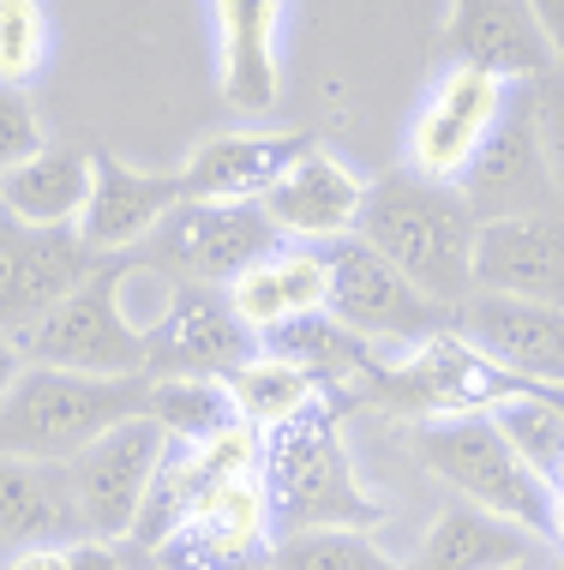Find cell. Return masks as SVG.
I'll return each mask as SVG.
<instances>
[{"mask_svg": "<svg viewBox=\"0 0 564 570\" xmlns=\"http://www.w3.org/2000/svg\"><path fill=\"white\" fill-rule=\"evenodd\" d=\"M553 499H564V462H558V474H553Z\"/></svg>", "mask_w": 564, "mask_h": 570, "instance_id": "b9f144b4", "label": "cell"}, {"mask_svg": "<svg viewBox=\"0 0 564 570\" xmlns=\"http://www.w3.org/2000/svg\"><path fill=\"white\" fill-rule=\"evenodd\" d=\"M49 60V19L42 0H7L0 7V85H30Z\"/></svg>", "mask_w": 564, "mask_h": 570, "instance_id": "4dcf8cb0", "label": "cell"}, {"mask_svg": "<svg viewBox=\"0 0 564 570\" xmlns=\"http://www.w3.org/2000/svg\"><path fill=\"white\" fill-rule=\"evenodd\" d=\"M145 414L180 444H205V439H217L222 426L240 421L222 379H162V384H150Z\"/></svg>", "mask_w": 564, "mask_h": 570, "instance_id": "83f0119b", "label": "cell"}, {"mask_svg": "<svg viewBox=\"0 0 564 570\" xmlns=\"http://www.w3.org/2000/svg\"><path fill=\"white\" fill-rule=\"evenodd\" d=\"M0 7H7V0H0Z\"/></svg>", "mask_w": 564, "mask_h": 570, "instance_id": "7bdbcfd3", "label": "cell"}, {"mask_svg": "<svg viewBox=\"0 0 564 570\" xmlns=\"http://www.w3.org/2000/svg\"><path fill=\"white\" fill-rule=\"evenodd\" d=\"M127 570H162V564H157V559H150V552H139V547H132V541H127Z\"/></svg>", "mask_w": 564, "mask_h": 570, "instance_id": "60d3db41", "label": "cell"}, {"mask_svg": "<svg viewBox=\"0 0 564 570\" xmlns=\"http://www.w3.org/2000/svg\"><path fill=\"white\" fill-rule=\"evenodd\" d=\"M24 348L19 343H12V336H0V403H7V391H12V384H19V373H24Z\"/></svg>", "mask_w": 564, "mask_h": 570, "instance_id": "f35d334b", "label": "cell"}, {"mask_svg": "<svg viewBox=\"0 0 564 570\" xmlns=\"http://www.w3.org/2000/svg\"><path fill=\"white\" fill-rule=\"evenodd\" d=\"M355 235L373 246L378 258H390L426 301L463 306L475 301V235L481 217L468 210V198L438 180H420L415 168H390L367 187Z\"/></svg>", "mask_w": 564, "mask_h": 570, "instance_id": "6da1fadb", "label": "cell"}, {"mask_svg": "<svg viewBox=\"0 0 564 570\" xmlns=\"http://www.w3.org/2000/svg\"><path fill=\"white\" fill-rule=\"evenodd\" d=\"M205 492V481H198V462H192V444H180L169 439L162 444V462H157V474H150V487H145V504H139V522H132V534L127 541L139 547V552H157L169 534L187 522L192 511V499Z\"/></svg>", "mask_w": 564, "mask_h": 570, "instance_id": "4316f807", "label": "cell"}, {"mask_svg": "<svg viewBox=\"0 0 564 570\" xmlns=\"http://www.w3.org/2000/svg\"><path fill=\"white\" fill-rule=\"evenodd\" d=\"M325 265H330V301L325 313L348 325L355 336H367L373 348H415L426 336L451 331L456 313L438 301H426L390 258H378L360 235L325 240Z\"/></svg>", "mask_w": 564, "mask_h": 570, "instance_id": "52a82bcc", "label": "cell"}, {"mask_svg": "<svg viewBox=\"0 0 564 570\" xmlns=\"http://www.w3.org/2000/svg\"><path fill=\"white\" fill-rule=\"evenodd\" d=\"M85 541L79 499H72L67 462L0 456V547H72Z\"/></svg>", "mask_w": 564, "mask_h": 570, "instance_id": "603a6c76", "label": "cell"}, {"mask_svg": "<svg viewBox=\"0 0 564 570\" xmlns=\"http://www.w3.org/2000/svg\"><path fill=\"white\" fill-rule=\"evenodd\" d=\"M535 19L546 30V49H553V72H564V0H535Z\"/></svg>", "mask_w": 564, "mask_h": 570, "instance_id": "8d00e7d4", "label": "cell"}, {"mask_svg": "<svg viewBox=\"0 0 564 570\" xmlns=\"http://www.w3.org/2000/svg\"><path fill=\"white\" fill-rule=\"evenodd\" d=\"M97 271L102 253H90L79 228H24L0 210V336L30 331Z\"/></svg>", "mask_w": 564, "mask_h": 570, "instance_id": "4fadbf2b", "label": "cell"}, {"mask_svg": "<svg viewBox=\"0 0 564 570\" xmlns=\"http://www.w3.org/2000/svg\"><path fill=\"white\" fill-rule=\"evenodd\" d=\"M270 253H283V235L265 217V205H205V198L175 205L157 235L145 240V258L157 271H169L175 283L210 288H228L240 271Z\"/></svg>", "mask_w": 564, "mask_h": 570, "instance_id": "ba28073f", "label": "cell"}, {"mask_svg": "<svg viewBox=\"0 0 564 570\" xmlns=\"http://www.w3.org/2000/svg\"><path fill=\"white\" fill-rule=\"evenodd\" d=\"M258 348L277 354V361H295L300 373H313L330 396H348V403H355L360 379L378 366V348L367 343V336H355L348 325H337L330 313H295V318H283V325L270 331Z\"/></svg>", "mask_w": 564, "mask_h": 570, "instance_id": "d4e9b609", "label": "cell"}, {"mask_svg": "<svg viewBox=\"0 0 564 570\" xmlns=\"http://www.w3.org/2000/svg\"><path fill=\"white\" fill-rule=\"evenodd\" d=\"M277 541L283 534H277V517H270L265 481L240 474V481H217L198 492L187 522L150 559L162 570H270Z\"/></svg>", "mask_w": 564, "mask_h": 570, "instance_id": "9c48e42d", "label": "cell"}, {"mask_svg": "<svg viewBox=\"0 0 564 570\" xmlns=\"http://www.w3.org/2000/svg\"><path fill=\"white\" fill-rule=\"evenodd\" d=\"M528 102H535V132H541V157L546 175L564 198V72H546V79L528 85Z\"/></svg>", "mask_w": 564, "mask_h": 570, "instance_id": "e575fe53", "label": "cell"}, {"mask_svg": "<svg viewBox=\"0 0 564 570\" xmlns=\"http://www.w3.org/2000/svg\"><path fill=\"white\" fill-rule=\"evenodd\" d=\"M90 198V150L49 145L12 175H0V210L24 228H79Z\"/></svg>", "mask_w": 564, "mask_h": 570, "instance_id": "cb8c5ba5", "label": "cell"}, {"mask_svg": "<svg viewBox=\"0 0 564 570\" xmlns=\"http://www.w3.org/2000/svg\"><path fill=\"white\" fill-rule=\"evenodd\" d=\"M258 336L235 318L222 288L210 283H175L169 306L145 331V379H228L253 361Z\"/></svg>", "mask_w": 564, "mask_h": 570, "instance_id": "30bf717a", "label": "cell"}, {"mask_svg": "<svg viewBox=\"0 0 564 570\" xmlns=\"http://www.w3.org/2000/svg\"><path fill=\"white\" fill-rule=\"evenodd\" d=\"M493 426L511 439V451L553 487L564 462V396L558 391H516L493 409Z\"/></svg>", "mask_w": 564, "mask_h": 570, "instance_id": "f1b7e54d", "label": "cell"}, {"mask_svg": "<svg viewBox=\"0 0 564 570\" xmlns=\"http://www.w3.org/2000/svg\"><path fill=\"white\" fill-rule=\"evenodd\" d=\"M7 570H72V559H67V547H24L7 559Z\"/></svg>", "mask_w": 564, "mask_h": 570, "instance_id": "74e56055", "label": "cell"}, {"mask_svg": "<svg viewBox=\"0 0 564 570\" xmlns=\"http://www.w3.org/2000/svg\"><path fill=\"white\" fill-rule=\"evenodd\" d=\"M222 295H228L235 318L258 336V343H265V336L288 318V301H283V283H277V253L258 258V265H247V271L235 276V283L222 288Z\"/></svg>", "mask_w": 564, "mask_h": 570, "instance_id": "1f68e13d", "label": "cell"}, {"mask_svg": "<svg viewBox=\"0 0 564 570\" xmlns=\"http://www.w3.org/2000/svg\"><path fill=\"white\" fill-rule=\"evenodd\" d=\"M451 67L493 72L505 85H535L553 72V49L535 19V0H451L445 19Z\"/></svg>", "mask_w": 564, "mask_h": 570, "instance_id": "e0dca14e", "label": "cell"}, {"mask_svg": "<svg viewBox=\"0 0 564 570\" xmlns=\"http://www.w3.org/2000/svg\"><path fill=\"white\" fill-rule=\"evenodd\" d=\"M283 7L288 0H210L217 12V60L222 97L240 115H265L283 97Z\"/></svg>", "mask_w": 564, "mask_h": 570, "instance_id": "44dd1931", "label": "cell"}, {"mask_svg": "<svg viewBox=\"0 0 564 570\" xmlns=\"http://www.w3.org/2000/svg\"><path fill=\"white\" fill-rule=\"evenodd\" d=\"M162 444H169V433L150 414H132V421H120L115 433H102L90 451H79L67 462L85 541H127L132 534L145 487L162 462Z\"/></svg>", "mask_w": 564, "mask_h": 570, "instance_id": "8fae6325", "label": "cell"}, {"mask_svg": "<svg viewBox=\"0 0 564 570\" xmlns=\"http://www.w3.org/2000/svg\"><path fill=\"white\" fill-rule=\"evenodd\" d=\"M72 570H127V541H72Z\"/></svg>", "mask_w": 564, "mask_h": 570, "instance_id": "d590c367", "label": "cell"}, {"mask_svg": "<svg viewBox=\"0 0 564 570\" xmlns=\"http://www.w3.org/2000/svg\"><path fill=\"white\" fill-rule=\"evenodd\" d=\"M277 283H283L288 318H295V313H325V301H330L325 246H283V253H277Z\"/></svg>", "mask_w": 564, "mask_h": 570, "instance_id": "d6a6232c", "label": "cell"}, {"mask_svg": "<svg viewBox=\"0 0 564 570\" xmlns=\"http://www.w3.org/2000/svg\"><path fill=\"white\" fill-rule=\"evenodd\" d=\"M307 150L313 132H265V127L217 132L192 150L180 180H187V198H205V205H258Z\"/></svg>", "mask_w": 564, "mask_h": 570, "instance_id": "ac0fdd59", "label": "cell"}, {"mask_svg": "<svg viewBox=\"0 0 564 570\" xmlns=\"http://www.w3.org/2000/svg\"><path fill=\"white\" fill-rule=\"evenodd\" d=\"M546 541L558 547V564H564V499H553V529H546Z\"/></svg>", "mask_w": 564, "mask_h": 570, "instance_id": "ab89813d", "label": "cell"}, {"mask_svg": "<svg viewBox=\"0 0 564 570\" xmlns=\"http://www.w3.org/2000/svg\"><path fill=\"white\" fill-rule=\"evenodd\" d=\"M343 403L348 396H318L307 414L270 426L265 433V481L277 534H307V529H378L385 504L360 487V469L343 439Z\"/></svg>", "mask_w": 564, "mask_h": 570, "instance_id": "7a4b0ae2", "label": "cell"}, {"mask_svg": "<svg viewBox=\"0 0 564 570\" xmlns=\"http://www.w3.org/2000/svg\"><path fill=\"white\" fill-rule=\"evenodd\" d=\"M408 451L426 474H438L456 499L498 511L523 529H553V487L511 451V439L493 426V414H445V421H415Z\"/></svg>", "mask_w": 564, "mask_h": 570, "instance_id": "277c9868", "label": "cell"}, {"mask_svg": "<svg viewBox=\"0 0 564 570\" xmlns=\"http://www.w3.org/2000/svg\"><path fill=\"white\" fill-rule=\"evenodd\" d=\"M228 396H235V414L258 433H270V426L295 421V414H307L318 396H330L325 384L313 373H300L295 361H277V354H253L240 373H228Z\"/></svg>", "mask_w": 564, "mask_h": 570, "instance_id": "484cf974", "label": "cell"}, {"mask_svg": "<svg viewBox=\"0 0 564 570\" xmlns=\"http://www.w3.org/2000/svg\"><path fill=\"white\" fill-rule=\"evenodd\" d=\"M468 210L481 223H498V217H528V210H564V198L546 175V157H541V132H535V102H528V85H511L505 97V115L493 120L486 145L475 150L463 187Z\"/></svg>", "mask_w": 564, "mask_h": 570, "instance_id": "7c38bea8", "label": "cell"}, {"mask_svg": "<svg viewBox=\"0 0 564 570\" xmlns=\"http://www.w3.org/2000/svg\"><path fill=\"white\" fill-rule=\"evenodd\" d=\"M516 391H546V384L516 379L511 366H498L451 325L415 343L403 361H378L360 379L355 403H378L390 414H408V421H445V414H493Z\"/></svg>", "mask_w": 564, "mask_h": 570, "instance_id": "5b68a950", "label": "cell"}, {"mask_svg": "<svg viewBox=\"0 0 564 570\" xmlns=\"http://www.w3.org/2000/svg\"><path fill=\"white\" fill-rule=\"evenodd\" d=\"M258 205H265V217L277 223V235L325 246V240L355 235L360 205H367V187L355 180V168H348V163H337L330 150L313 145L307 157L277 180V187L258 198Z\"/></svg>", "mask_w": 564, "mask_h": 570, "instance_id": "ffe728a7", "label": "cell"}, {"mask_svg": "<svg viewBox=\"0 0 564 570\" xmlns=\"http://www.w3.org/2000/svg\"><path fill=\"white\" fill-rule=\"evenodd\" d=\"M475 295L564 306V210H528V217L481 223Z\"/></svg>", "mask_w": 564, "mask_h": 570, "instance_id": "2e32d148", "label": "cell"}, {"mask_svg": "<svg viewBox=\"0 0 564 570\" xmlns=\"http://www.w3.org/2000/svg\"><path fill=\"white\" fill-rule=\"evenodd\" d=\"M175 205H187V180L180 175H145V168L120 163L115 150L90 145V198L79 235L90 253L120 258V253H145V240L162 228Z\"/></svg>", "mask_w": 564, "mask_h": 570, "instance_id": "9a60e30c", "label": "cell"}, {"mask_svg": "<svg viewBox=\"0 0 564 570\" xmlns=\"http://www.w3.org/2000/svg\"><path fill=\"white\" fill-rule=\"evenodd\" d=\"M456 331L516 379H564V306L511 301V295H475L456 306Z\"/></svg>", "mask_w": 564, "mask_h": 570, "instance_id": "d6986e66", "label": "cell"}, {"mask_svg": "<svg viewBox=\"0 0 564 570\" xmlns=\"http://www.w3.org/2000/svg\"><path fill=\"white\" fill-rule=\"evenodd\" d=\"M541 552H546V534L498 511H481L468 499H451L433 517L408 570H541Z\"/></svg>", "mask_w": 564, "mask_h": 570, "instance_id": "7402d4cb", "label": "cell"}, {"mask_svg": "<svg viewBox=\"0 0 564 570\" xmlns=\"http://www.w3.org/2000/svg\"><path fill=\"white\" fill-rule=\"evenodd\" d=\"M511 85L493 79V72L475 67H445V79L433 85L426 109L408 127V168L420 180H438V187H463L475 150L486 145L493 120L505 115Z\"/></svg>", "mask_w": 564, "mask_h": 570, "instance_id": "5bb4252c", "label": "cell"}, {"mask_svg": "<svg viewBox=\"0 0 564 570\" xmlns=\"http://www.w3.org/2000/svg\"><path fill=\"white\" fill-rule=\"evenodd\" d=\"M127 265H132V253L102 258L97 276H85L60 306H49L30 331L12 336L24 348V361L67 366V373H90V379H139L145 373V331L120 306Z\"/></svg>", "mask_w": 564, "mask_h": 570, "instance_id": "8992f818", "label": "cell"}, {"mask_svg": "<svg viewBox=\"0 0 564 570\" xmlns=\"http://www.w3.org/2000/svg\"><path fill=\"white\" fill-rule=\"evenodd\" d=\"M37 150H49V138H42V115H37V102H30V90L0 85V175H12V168L30 163Z\"/></svg>", "mask_w": 564, "mask_h": 570, "instance_id": "836d02e7", "label": "cell"}, {"mask_svg": "<svg viewBox=\"0 0 564 570\" xmlns=\"http://www.w3.org/2000/svg\"><path fill=\"white\" fill-rule=\"evenodd\" d=\"M270 570H408V564L378 547V534L367 529H307V534H283Z\"/></svg>", "mask_w": 564, "mask_h": 570, "instance_id": "f546056e", "label": "cell"}, {"mask_svg": "<svg viewBox=\"0 0 564 570\" xmlns=\"http://www.w3.org/2000/svg\"><path fill=\"white\" fill-rule=\"evenodd\" d=\"M157 379H90L67 366H24L0 403V456L30 462H72L102 433L150 409Z\"/></svg>", "mask_w": 564, "mask_h": 570, "instance_id": "3957f363", "label": "cell"}]
</instances>
